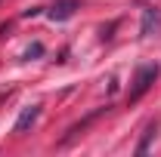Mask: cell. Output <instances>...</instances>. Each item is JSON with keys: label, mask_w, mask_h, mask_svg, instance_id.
I'll list each match as a JSON object with an SVG mask.
<instances>
[{"label": "cell", "mask_w": 161, "mask_h": 157, "mask_svg": "<svg viewBox=\"0 0 161 157\" xmlns=\"http://www.w3.org/2000/svg\"><path fill=\"white\" fill-rule=\"evenodd\" d=\"M158 28H161V16H158V9H155V6H146V9H142L140 34H142V37H152V34H158Z\"/></svg>", "instance_id": "obj_3"}, {"label": "cell", "mask_w": 161, "mask_h": 157, "mask_svg": "<svg viewBox=\"0 0 161 157\" xmlns=\"http://www.w3.org/2000/svg\"><path fill=\"white\" fill-rule=\"evenodd\" d=\"M155 133H158V120H152L149 126H146V133H142V139H140V145H136V154H146L149 151V145H152V139H155Z\"/></svg>", "instance_id": "obj_5"}, {"label": "cell", "mask_w": 161, "mask_h": 157, "mask_svg": "<svg viewBox=\"0 0 161 157\" xmlns=\"http://www.w3.org/2000/svg\"><path fill=\"white\" fill-rule=\"evenodd\" d=\"M37 117H40V105H28V108H22V114H19V120H16V126H13V133H16V136H25V133L37 123Z\"/></svg>", "instance_id": "obj_2"}, {"label": "cell", "mask_w": 161, "mask_h": 157, "mask_svg": "<svg viewBox=\"0 0 161 157\" xmlns=\"http://www.w3.org/2000/svg\"><path fill=\"white\" fill-rule=\"evenodd\" d=\"M80 3L78 0H56L53 3V9H50V19L53 22H65V19H71L75 16V9H78Z\"/></svg>", "instance_id": "obj_4"}, {"label": "cell", "mask_w": 161, "mask_h": 157, "mask_svg": "<svg viewBox=\"0 0 161 157\" xmlns=\"http://www.w3.org/2000/svg\"><path fill=\"white\" fill-rule=\"evenodd\" d=\"M155 77H158V65H149V68H140V74H136V86H133V93H130V102H136V99L155 83Z\"/></svg>", "instance_id": "obj_1"}]
</instances>
